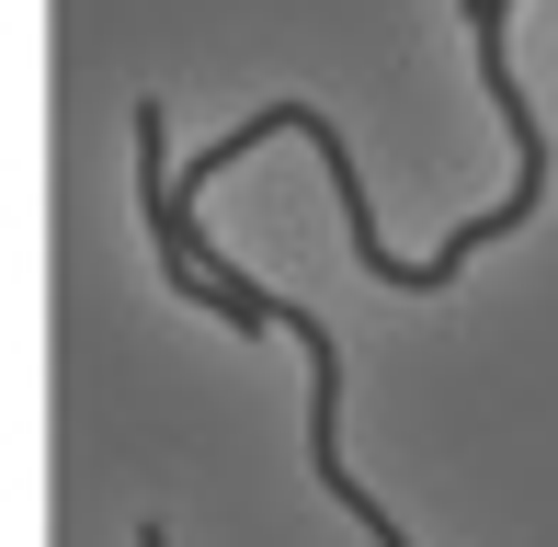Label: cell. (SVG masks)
<instances>
[{
    "mask_svg": "<svg viewBox=\"0 0 558 547\" xmlns=\"http://www.w3.org/2000/svg\"><path fill=\"white\" fill-rule=\"evenodd\" d=\"M274 331H296V342H308V479L331 490V502H342L376 547H411V536H399V513H376V490L342 467V342L319 331L308 308H286V296H274Z\"/></svg>",
    "mask_w": 558,
    "mask_h": 547,
    "instance_id": "cell-1",
    "label": "cell"
},
{
    "mask_svg": "<svg viewBox=\"0 0 558 547\" xmlns=\"http://www.w3.org/2000/svg\"><path fill=\"white\" fill-rule=\"evenodd\" d=\"M137 547H171V536H160V525H137Z\"/></svg>",
    "mask_w": 558,
    "mask_h": 547,
    "instance_id": "cell-2",
    "label": "cell"
}]
</instances>
